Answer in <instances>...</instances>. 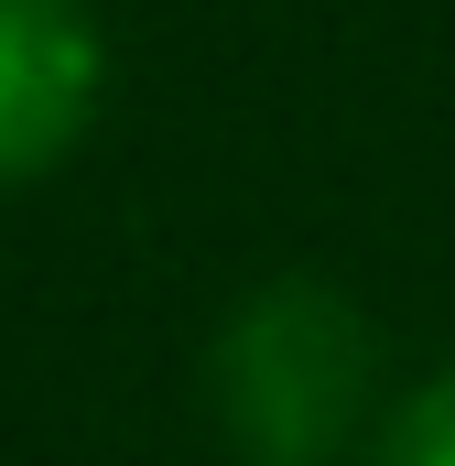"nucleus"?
Segmentation results:
<instances>
[{"label":"nucleus","mask_w":455,"mask_h":466,"mask_svg":"<svg viewBox=\"0 0 455 466\" xmlns=\"http://www.w3.org/2000/svg\"><path fill=\"white\" fill-rule=\"evenodd\" d=\"M109 87V44L87 0H0V185L55 174Z\"/></svg>","instance_id":"nucleus-2"},{"label":"nucleus","mask_w":455,"mask_h":466,"mask_svg":"<svg viewBox=\"0 0 455 466\" xmlns=\"http://www.w3.org/2000/svg\"><path fill=\"white\" fill-rule=\"evenodd\" d=\"M379 466H455V369H434L423 390L390 401V423H379Z\"/></svg>","instance_id":"nucleus-3"},{"label":"nucleus","mask_w":455,"mask_h":466,"mask_svg":"<svg viewBox=\"0 0 455 466\" xmlns=\"http://www.w3.org/2000/svg\"><path fill=\"white\" fill-rule=\"evenodd\" d=\"M207 380L249 466H326L379 412V326L337 282H260L217 326Z\"/></svg>","instance_id":"nucleus-1"}]
</instances>
